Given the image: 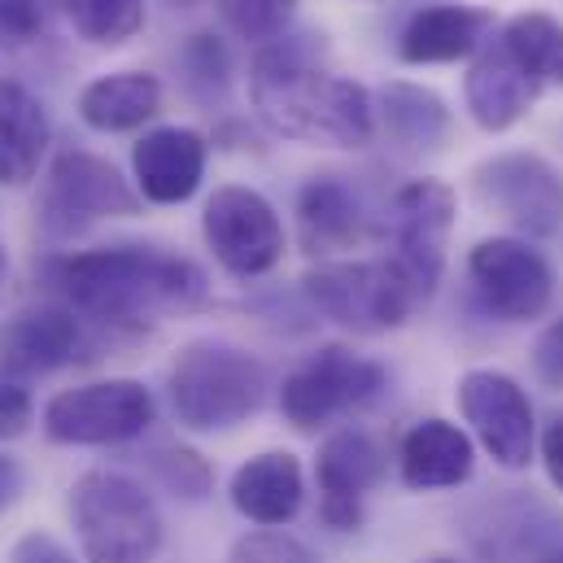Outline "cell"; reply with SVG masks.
Masks as SVG:
<instances>
[{"label":"cell","mask_w":563,"mask_h":563,"mask_svg":"<svg viewBox=\"0 0 563 563\" xmlns=\"http://www.w3.org/2000/svg\"><path fill=\"white\" fill-rule=\"evenodd\" d=\"M389 389V372L350 345H319L280 385V411L297 432H319L332 420L372 407Z\"/></svg>","instance_id":"6"},{"label":"cell","mask_w":563,"mask_h":563,"mask_svg":"<svg viewBox=\"0 0 563 563\" xmlns=\"http://www.w3.org/2000/svg\"><path fill=\"white\" fill-rule=\"evenodd\" d=\"M228 563H319L314 551L297 538H288L280 529H258V533H245L236 547H232V560Z\"/></svg>","instance_id":"30"},{"label":"cell","mask_w":563,"mask_h":563,"mask_svg":"<svg viewBox=\"0 0 563 563\" xmlns=\"http://www.w3.org/2000/svg\"><path fill=\"white\" fill-rule=\"evenodd\" d=\"M201 236L214 263L236 280L272 276L284 263V223L276 206L245 184H223L201 210Z\"/></svg>","instance_id":"9"},{"label":"cell","mask_w":563,"mask_h":563,"mask_svg":"<svg viewBox=\"0 0 563 563\" xmlns=\"http://www.w3.org/2000/svg\"><path fill=\"white\" fill-rule=\"evenodd\" d=\"M214 9H219L223 26L236 40L272 44L276 35H284V26L292 22L297 0H214Z\"/></svg>","instance_id":"27"},{"label":"cell","mask_w":563,"mask_h":563,"mask_svg":"<svg viewBox=\"0 0 563 563\" xmlns=\"http://www.w3.org/2000/svg\"><path fill=\"white\" fill-rule=\"evenodd\" d=\"M70 525L88 563H153L166 525L136 476L92 467L70 485Z\"/></svg>","instance_id":"4"},{"label":"cell","mask_w":563,"mask_h":563,"mask_svg":"<svg viewBox=\"0 0 563 563\" xmlns=\"http://www.w3.org/2000/svg\"><path fill=\"white\" fill-rule=\"evenodd\" d=\"M79 40L97 48H119L144 26V0H57Z\"/></svg>","instance_id":"26"},{"label":"cell","mask_w":563,"mask_h":563,"mask_svg":"<svg viewBox=\"0 0 563 563\" xmlns=\"http://www.w3.org/2000/svg\"><path fill=\"white\" fill-rule=\"evenodd\" d=\"M538 454H542V467H547L551 485L563 494V416L555 423H547V432L538 437Z\"/></svg>","instance_id":"35"},{"label":"cell","mask_w":563,"mask_h":563,"mask_svg":"<svg viewBox=\"0 0 563 563\" xmlns=\"http://www.w3.org/2000/svg\"><path fill=\"white\" fill-rule=\"evenodd\" d=\"M228 498H232V507L250 525H258V529H284L288 520H297L301 498H306V476H301L297 454H288V450H263V454L245 459L232 472Z\"/></svg>","instance_id":"20"},{"label":"cell","mask_w":563,"mask_h":563,"mask_svg":"<svg viewBox=\"0 0 563 563\" xmlns=\"http://www.w3.org/2000/svg\"><path fill=\"white\" fill-rule=\"evenodd\" d=\"M306 301L358 336H380L402 328L420 297L407 288V280L389 267V258H332L306 272L301 280Z\"/></svg>","instance_id":"5"},{"label":"cell","mask_w":563,"mask_h":563,"mask_svg":"<svg viewBox=\"0 0 563 563\" xmlns=\"http://www.w3.org/2000/svg\"><path fill=\"white\" fill-rule=\"evenodd\" d=\"M166 4H197V0H166Z\"/></svg>","instance_id":"39"},{"label":"cell","mask_w":563,"mask_h":563,"mask_svg":"<svg viewBox=\"0 0 563 563\" xmlns=\"http://www.w3.org/2000/svg\"><path fill=\"white\" fill-rule=\"evenodd\" d=\"M498 40L529 66V75L547 88V84H563V22L551 13H516Z\"/></svg>","instance_id":"25"},{"label":"cell","mask_w":563,"mask_h":563,"mask_svg":"<svg viewBox=\"0 0 563 563\" xmlns=\"http://www.w3.org/2000/svg\"><path fill=\"white\" fill-rule=\"evenodd\" d=\"M467 280L485 314L503 323H529L551 310L555 272L520 236H489L467 254Z\"/></svg>","instance_id":"13"},{"label":"cell","mask_w":563,"mask_h":563,"mask_svg":"<svg viewBox=\"0 0 563 563\" xmlns=\"http://www.w3.org/2000/svg\"><path fill=\"white\" fill-rule=\"evenodd\" d=\"M84 328L70 306H22L0 323V380H31L75 363Z\"/></svg>","instance_id":"15"},{"label":"cell","mask_w":563,"mask_h":563,"mask_svg":"<svg viewBox=\"0 0 563 563\" xmlns=\"http://www.w3.org/2000/svg\"><path fill=\"white\" fill-rule=\"evenodd\" d=\"M35 423V402L18 380H0V441L26 437Z\"/></svg>","instance_id":"32"},{"label":"cell","mask_w":563,"mask_h":563,"mask_svg":"<svg viewBox=\"0 0 563 563\" xmlns=\"http://www.w3.org/2000/svg\"><path fill=\"white\" fill-rule=\"evenodd\" d=\"M53 280L75 314L106 328H153L206 306V272L157 245H101L66 254Z\"/></svg>","instance_id":"2"},{"label":"cell","mask_w":563,"mask_h":563,"mask_svg":"<svg viewBox=\"0 0 563 563\" xmlns=\"http://www.w3.org/2000/svg\"><path fill=\"white\" fill-rule=\"evenodd\" d=\"M494 13L481 4L437 0L411 13V22L398 35V57L407 66H450L459 57H472L489 44Z\"/></svg>","instance_id":"18"},{"label":"cell","mask_w":563,"mask_h":563,"mask_svg":"<svg viewBox=\"0 0 563 563\" xmlns=\"http://www.w3.org/2000/svg\"><path fill=\"white\" fill-rule=\"evenodd\" d=\"M542 97V84L529 75V66L503 44V40H489L467 79H463V101H467V114L481 132L498 136V132H511L529 110L533 101Z\"/></svg>","instance_id":"16"},{"label":"cell","mask_w":563,"mask_h":563,"mask_svg":"<svg viewBox=\"0 0 563 563\" xmlns=\"http://www.w3.org/2000/svg\"><path fill=\"white\" fill-rule=\"evenodd\" d=\"M153 420H157L153 389L128 376L62 389L40 416L44 437L57 445H123L144 437Z\"/></svg>","instance_id":"10"},{"label":"cell","mask_w":563,"mask_h":563,"mask_svg":"<svg viewBox=\"0 0 563 563\" xmlns=\"http://www.w3.org/2000/svg\"><path fill=\"white\" fill-rule=\"evenodd\" d=\"M13 489H18V472H13V463H9V459H0V511L9 507Z\"/></svg>","instance_id":"36"},{"label":"cell","mask_w":563,"mask_h":563,"mask_svg":"<svg viewBox=\"0 0 563 563\" xmlns=\"http://www.w3.org/2000/svg\"><path fill=\"white\" fill-rule=\"evenodd\" d=\"M9 563H79L53 533H44V529H31V533H22L18 542H13V551H9Z\"/></svg>","instance_id":"34"},{"label":"cell","mask_w":563,"mask_h":563,"mask_svg":"<svg viewBox=\"0 0 563 563\" xmlns=\"http://www.w3.org/2000/svg\"><path fill=\"white\" fill-rule=\"evenodd\" d=\"M454 210L459 197L445 179H411L407 188L394 192L385 232H389V267L407 280V288L420 297V306L437 292L445 272V250L454 232Z\"/></svg>","instance_id":"7"},{"label":"cell","mask_w":563,"mask_h":563,"mask_svg":"<svg viewBox=\"0 0 563 563\" xmlns=\"http://www.w3.org/2000/svg\"><path fill=\"white\" fill-rule=\"evenodd\" d=\"M141 192L110 157L66 148L53 157L40 192V223L53 236H75L97 219H132L141 214Z\"/></svg>","instance_id":"8"},{"label":"cell","mask_w":563,"mask_h":563,"mask_svg":"<svg viewBox=\"0 0 563 563\" xmlns=\"http://www.w3.org/2000/svg\"><path fill=\"white\" fill-rule=\"evenodd\" d=\"M53 141L44 101L18 79H0V188H22L40 175Z\"/></svg>","instance_id":"22"},{"label":"cell","mask_w":563,"mask_h":563,"mask_svg":"<svg viewBox=\"0 0 563 563\" xmlns=\"http://www.w3.org/2000/svg\"><path fill=\"white\" fill-rule=\"evenodd\" d=\"M367 236V210L341 175H310L297 192V241L310 258L332 263Z\"/></svg>","instance_id":"19"},{"label":"cell","mask_w":563,"mask_h":563,"mask_svg":"<svg viewBox=\"0 0 563 563\" xmlns=\"http://www.w3.org/2000/svg\"><path fill=\"white\" fill-rule=\"evenodd\" d=\"M533 376L547 389L563 394V319L547 323V332L538 336V345H533Z\"/></svg>","instance_id":"33"},{"label":"cell","mask_w":563,"mask_h":563,"mask_svg":"<svg viewBox=\"0 0 563 563\" xmlns=\"http://www.w3.org/2000/svg\"><path fill=\"white\" fill-rule=\"evenodd\" d=\"M210 144L192 128H153L132 144L136 192L153 206H184L206 179Z\"/></svg>","instance_id":"17"},{"label":"cell","mask_w":563,"mask_h":563,"mask_svg":"<svg viewBox=\"0 0 563 563\" xmlns=\"http://www.w3.org/2000/svg\"><path fill=\"white\" fill-rule=\"evenodd\" d=\"M267 389L272 376L263 358L214 336L188 341L166 372L170 411L188 432H228L245 423L263 411Z\"/></svg>","instance_id":"3"},{"label":"cell","mask_w":563,"mask_h":563,"mask_svg":"<svg viewBox=\"0 0 563 563\" xmlns=\"http://www.w3.org/2000/svg\"><path fill=\"white\" fill-rule=\"evenodd\" d=\"M459 416L472 428V441L507 472H525L538 454V420L533 402L507 372L472 367L454 385Z\"/></svg>","instance_id":"12"},{"label":"cell","mask_w":563,"mask_h":563,"mask_svg":"<svg viewBox=\"0 0 563 563\" xmlns=\"http://www.w3.org/2000/svg\"><path fill=\"white\" fill-rule=\"evenodd\" d=\"M476 467V441L450 420H420L398 445V476L407 489H459Z\"/></svg>","instance_id":"21"},{"label":"cell","mask_w":563,"mask_h":563,"mask_svg":"<svg viewBox=\"0 0 563 563\" xmlns=\"http://www.w3.org/2000/svg\"><path fill=\"white\" fill-rule=\"evenodd\" d=\"M476 201L525 236H555L563 228V170L529 148L494 153L472 170Z\"/></svg>","instance_id":"11"},{"label":"cell","mask_w":563,"mask_h":563,"mask_svg":"<svg viewBox=\"0 0 563 563\" xmlns=\"http://www.w3.org/2000/svg\"><path fill=\"white\" fill-rule=\"evenodd\" d=\"M542 563H563V555H547Z\"/></svg>","instance_id":"38"},{"label":"cell","mask_w":563,"mask_h":563,"mask_svg":"<svg viewBox=\"0 0 563 563\" xmlns=\"http://www.w3.org/2000/svg\"><path fill=\"white\" fill-rule=\"evenodd\" d=\"M4 4H9V0H0V22H4Z\"/></svg>","instance_id":"41"},{"label":"cell","mask_w":563,"mask_h":563,"mask_svg":"<svg viewBox=\"0 0 563 563\" xmlns=\"http://www.w3.org/2000/svg\"><path fill=\"white\" fill-rule=\"evenodd\" d=\"M157 114H162V79L148 70H114L79 92V119L101 136L141 132Z\"/></svg>","instance_id":"23"},{"label":"cell","mask_w":563,"mask_h":563,"mask_svg":"<svg viewBox=\"0 0 563 563\" xmlns=\"http://www.w3.org/2000/svg\"><path fill=\"white\" fill-rule=\"evenodd\" d=\"M179 66H184V79H188V88H192L197 97H219V92L228 88V79H232L228 48H223L214 35H192V40L184 44Z\"/></svg>","instance_id":"29"},{"label":"cell","mask_w":563,"mask_h":563,"mask_svg":"<svg viewBox=\"0 0 563 563\" xmlns=\"http://www.w3.org/2000/svg\"><path fill=\"white\" fill-rule=\"evenodd\" d=\"M420 563H459V560H450V555H428V560H420Z\"/></svg>","instance_id":"37"},{"label":"cell","mask_w":563,"mask_h":563,"mask_svg":"<svg viewBox=\"0 0 563 563\" xmlns=\"http://www.w3.org/2000/svg\"><path fill=\"white\" fill-rule=\"evenodd\" d=\"M148 467L157 472V481H162L175 498L201 503V498L214 489V472H210V463H206L192 445H157V450L148 454Z\"/></svg>","instance_id":"28"},{"label":"cell","mask_w":563,"mask_h":563,"mask_svg":"<svg viewBox=\"0 0 563 563\" xmlns=\"http://www.w3.org/2000/svg\"><path fill=\"white\" fill-rule=\"evenodd\" d=\"M0 276H4V245H0Z\"/></svg>","instance_id":"40"},{"label":"cell","mask_w":563,"mask_h":563,"mask_svg":"<svg viewBox=\"0 0 563 563\" xmlns=\"http://www.w3.org/2000/svg\"><path fill=\"white\" fill-rule=\"evenodd\" d=\"M319 481V520L332 533H354L363 525L367 494L385 481V450L363 428H336L314 459Z\"/></svg>","instance_id":"14"},{"label":"cell","mask_w":563,"mask_h":563,"mask_svg":"<svg viewBox=\"0 0 563 563\" xmlns=\"http://www.w3.org/2000/svg\"><path fill=\"white\" fill-rule=\"evenodd\" d=\"M314 35L267 44L250 70V101L267 132L323 148H367L376 136V101L358 79L314 62Z\"/></svg>","instance_id":"1"},{"label":"cell","mask_w":563,"mask_h":563,"mask_svg":"<svg viewBox=\"0 0 563 563\" xmlns=\"http://www.w3.org/2000/svg\"><path fill=\"white\" fill-rule=\"evenodd\" d=\"M376 123L402 153H437L450 136V106L423 84L394 79L376 97Z\"/></svg>","instance_id":"24"},{"label":"cell","mask_w":563,"mask_h":563,"mask_svg":"<svg viewBox=\"0 0 563 563\" xmlns=\"http://www.w3.org/2000/svg\"><path fill=\"white\" fill-rule=\"evenodd\" d=\"M48 22V0H9L0 22V44H31Z\"/></svg>","instance_id":"31"}]
</instances>
